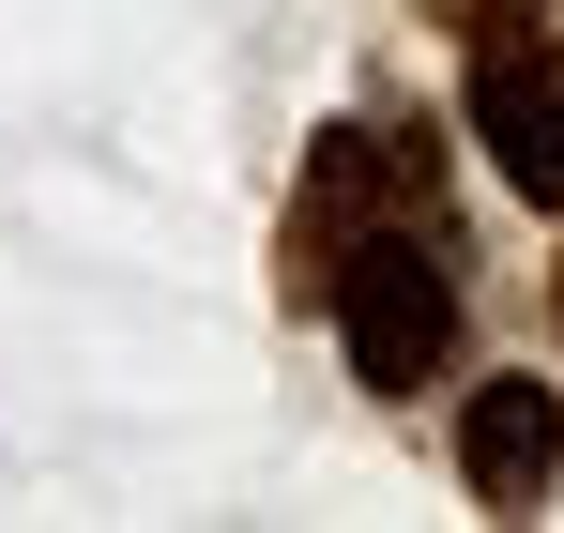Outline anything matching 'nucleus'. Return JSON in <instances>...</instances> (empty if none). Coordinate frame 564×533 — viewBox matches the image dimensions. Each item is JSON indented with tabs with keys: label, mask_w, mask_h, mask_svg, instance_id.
<instances>
[{
	"label": "nucleus",
	"mask_w": 564,
	"mask_h": 533,
	"mask_svg": "<svg viewBox=\"0 0 564 533\" xmlns=\"http://www.w3.org/2000/svg\"><path fill=\"white\" fill-rule=\"evenodd\" d=\"M550 320H564V260H550Z\"/></svg>",
	"instance_id": "nucleus-6"
},
{
	"label": "nucleus",
	"mask_w": 564,
	"mask_h": 533,
	"mask_svg": "<svg viewBox=\"0 0 564 533\" xmlns=\"http://www.w3.org/2000/svg\"><path fill=\"white\" fill-rule=\"evenodd\" d=\"M458 122H473V153L503 168V198L564 214V46H550V31H503V46H473Z\"/></svg>",
	"instance_id": "nucleus-3"
},
{
	"label": "nucleus",
	"mask_w": 564,
	"mask_h": 533,
	"mask_svg": "<svg viewBox=\"0 0 564 533\" xmlns=\"http://www.w3.org/2000/svg\"><path fill=\"white\" fill-rule=\"evenodd\" d=\"M427 31H458V46H503V31H550L564 0H412Z\"/></svg>",
	"instance_id": "nucleus-5"
},
{
	"label": "nucleus",
	"mask_w": 564,
	"mask_h": 533,
	"mask_svg": "<svg viewBox=\"0 0 564 533\" xmlns=\"http://www.w3.org/2000/svg\"><path fill=\"white\" fill-rule=\"evenodd\" d=\"M458 488H473V519H550V488H564V381L550 366H503V381L458 396Z\"/></svg>",
	"instance_id": "nucleus-4"
},
{
	"label": "nucleus",
	"mask_w": 564,
	"mask_h": 533,
	"mask_svg": "<svg viewBox=\"0 0 564 533\" xmlns=\"http://www.w3.org/2000/svg\"><path fill=\"white\" fill-rule=\"evenodd\" d=\"M367 229H443V138H412V122H321L305 183H290V229H275V290L336 305V274H351Z\"/></svg>",
	"instance_id": "nucleus-1"
},
{
	"label": "nucleus",
	"mask_w": 564,
	"mask_h": 533,
	"mask_svg": "<svg viewBox=\"0 0 564 533\" xmlns=\"http://www.w3.org/2000/svg\"><path fill=\"white\" fill-rule=\"evenodd\" d=\"M321 320H336V351H351L367 396H427V381L458 366V274H443V229H367Z\"/></svg>",
	"instance_id": "nucleus-2"
}]
</instances>
